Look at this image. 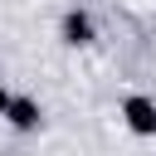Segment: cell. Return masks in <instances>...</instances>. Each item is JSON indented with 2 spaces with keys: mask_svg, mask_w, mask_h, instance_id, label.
Here are the masks:
<instances>
[{
  "mask_svg": "<svg viewBox=\"0 0 156 156\" xmlns=\"http://www.w3.org/2000/svg\"><path fill=\"white\" fill-rule=\"evenodd\" d=\"M122 117L136 136H156V102L151 98H127L122 102Z\"/></svg>",
  "mask_w": 156,
  "mask_h": 156,
  "instance_id": "obj_1",
  "label": "cell"
},
{
  "mask_svg": "<svg viewBox=\"0 0 156 156\" xmlns=\"http://www.w3.org/2000/svg\"><path fill=\"white\" fill-rule=\"evenodd\" d=\"M5 117H10L20 132H29V127H39V102H34V98H10Z\"/></svg>",
  "mask_w": 156,
  "mask_h": 156,
  "instance_id": "obj_2",
  "label": "cell"
},
{
  "mask_svg": "<svg viewBox=\"0 0 156 156\" xmlns=\"http://www.w3.org/2000/svg\"><path fill=\"white\" fill-rule=\"evenodd\" d=\"M63 39H68V44H93V20L73 10V15L63 20Z\"/></svg>",
  "mask_w": 156,
  "mask_h": 156,
  "instance_id": "obj_3",
  "label": "cell"
},
{
  "mask_svg": "<svg viewBox=\"0 0 156 156\" xmlns=\"http://www.w3.org/2000/svg\"><path fill=\"white\" fill-rule=\"evenodd\" d=\"M5 107H10V93H5V88H0V117H5Z\"/></svg>",
  "mask_w": 156,
  "mask_h": 156,
  "instance_id": "obj_4",
  "label": "cell"
}]
</instances>
